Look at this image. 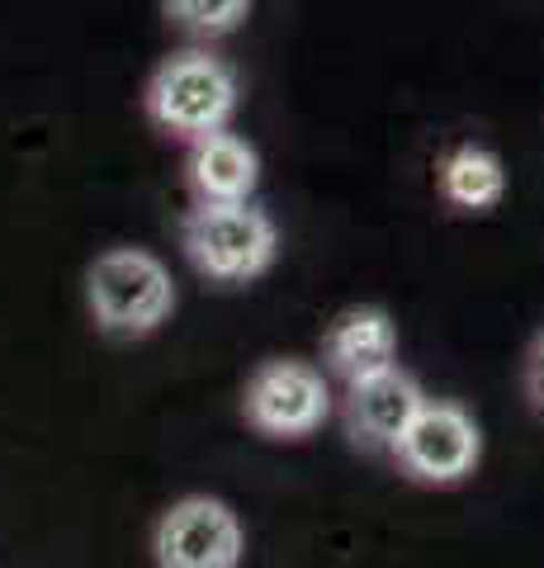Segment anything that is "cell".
Here are the masks:
<instances>
[{
	"mask_svg": "<svg viewBox=\"0 0 544 568\" xmlns=\"http://www.w3.org/2000/svg\"><path fill=\"white\" fill-rule=\"evenodd\" d=\"M143 110L152 129H162L175 142H199L208 133L233 129L242 110V77L237 67L214 48H185L171 52L147 77Z\"/></svg>",
	"mask_w": 544,
	"mask_h": 568,
	"instance_id": "cell-1",
	"label": "cell"
},
{
	"mask_svg": "<svg viewBox=\"0 0 544 568\" xmlns=\"http://www.w3.org/2000/svg\"><path fill=\"white\" fill-rule=\"evenodd\" d=\"M181 252L204 280L252 284L279 261V227L260 204H189L181 219Z\"/></svg>",
	"mask_w": 544,
	"mask_h": 568,
	"instance_id": "cell-2",
	"label": "cell"
},
{
	"mask_svg": "<svg viewBox=\"0 0 544 568\" xmlns=\"http://www.w3.org/2000/svg\"><path fill=\"white\" fill-rule=\"evenodd\" d=\"M85 308L110 336H147L175 308V280L143 246H110L85 271Z\"/></svg>",
	"mask_w": 544,
	"mask_h": 568,
	"instance_id": "cell-3",
	"label": "cell"
},
{
	"mask_svg": "<svg viewBox=\"0 0 544 568\" xmlns=\"http://www.w3.org/2000/svg\"><path fill=\"white\" fill-rule=\"evenodd\" d=\"M331 413V384L318 365L294 361V355H275L252 369L247 388H242V417L252 432L270 440H304L312 436Z\"/></svg>",
	"mask_w": 544,
	"mask_h": 568,
	"instance_id": "cell-4",
	"label": "cell"
},
{
	"mask_svg": "<svg viewBox=\"0 0 544 568\" xmlns=\"http://www.w3.org/2000/svg\"><path fill=\"white\" fill-rule=\"evenodd\" d=\"M479 455H483V436H479V422L469 417V407L454 398H427L393 446V465L412 484L450 488V484H464L479 469Z\"/></svg>",
	"mask_w": 544,
	"mask_h": 568,
	"instance_id": "cell-5",
	"label": "cell"
},
{
	"mask_svg": "<svg viewBox=\"0 0 544 568\" xmlns=\"http://www.w3.org/2000/svg\"><path fill=\"white\" fill-rule=\"evenodd\" d=\"M247 536H242L237 511L218 497H181L162 511L152 530L156 568H237Z\"/></svg>",
	"mask_w": 544,
	"mask_h": 568,
	"instance_id": "cell-6",
	"label": "cell"
},
{
	"mask_svg": "<svg viewBox=\"0 0 544 568\" xmlns=\"http://www.w3.org/2000/svg\"><path fill=\"white\" fill-rule=\"evenodd\" d=\"M421 403H427V394H421L417 375H408L402 365L383 369L374 379L346 384L341 417H346L350 446H360L370 455H393L402 432H408L412 417L421 413Z\"/></svg>",
	"mask_w": 544,
	"mask_h": 568,
	"instance_id": "cell-7",
	"label": "cell"
},
{
	"mask_svg": "<svg viewBox=\"0 0 544 568\" xmlns=\"http://www.w3.org/2000/svg\"><path fill=\"white\" fill-rule=\"evenodd\" d=\"M322 365L327 375L341 384L374 379L383 369L398 365V323L389 308L379 304H356L341 308L322 332Z\"/></svg>",
	"mask_w": 544,
	"mask_h": 568,
	"instance_id": "cell-8",
	"label": "cell"
},
{
	"mask_svg": "<svg viewBox=\"0 0 544 568\" xmlns=\"http://www.w3.org/2000/svg\"><path fill=\"white\" fill-rule=\"evenodd\" d=\"M435 200L450 219H487L506 200V162L487 142H454L435 156Z\"/></svg>",
	"mask_w": 544,
	"mask_h": 568,
	"instance_id": "cell-9",
	"label": "cell"
},
{
	"mask_svg": "<svg viewBox=\"0 0 544 568\" xmlns=\"http://www.w3.org/2000/svg\"><path fill=\"white\" fill-rule=\"evenodd\" d=\"M185 185L195 194V204H242V200H252L260 185V156L252 142L233 129L208 133L199 142H189Z\"/></svg>",
	"mask_w": 544,
	"mask_h": 568,
	"instance_id": "cell-10",
	"label": "cell"
},
{
	"mask_svg": "<svg viewBox=\"0 0 544 568\" xmlns=\"http://www.w3.org/2000/svg\"><path fill=\"white\" fill-rule=\"evenodd\" d=\"M162 14L189 39H227L247 24L252 0H162Z\"/></svg>",
	"mask_w": 544,
	"mask_h": 568,
	"instance_id": "cell-11",
	"label": "cell"
},
{
	"mask_svg": "<svg viewBox=\"0 0 544 568\" xmlns=\"http://www.w3.org/2000/svg\"><path fill=\"white\" fill-rule=\"evenodd\" d=\"M521 384H525V398H531V407H535V413H544V327L535 332L531 351H525Z\"/></svg>",
	"mask_w": 544,
	"mask_h": 568,
	"instance_id": "cell-12",
	"label": "cell"
}]
</instances>
